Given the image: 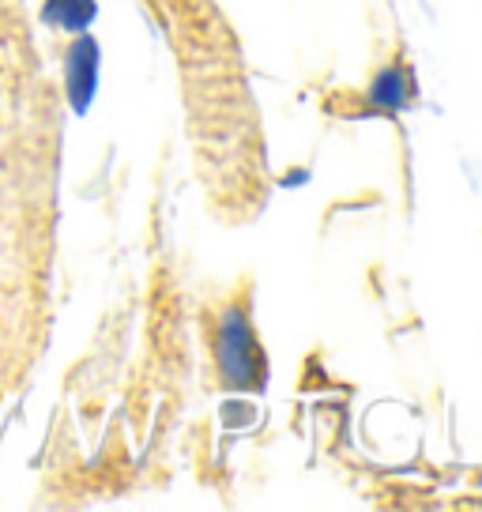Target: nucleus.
Masks as SVG:
<instances>
[{
    "mask_svg": "<svg viewBox=\"0 0 482 512\" xmlns=\"http://www.w3.org/2000/svg\"><path fill=\"white\" fill-rule=\"evenodd\" d=\"M215 362L219 373L230 388L238 392H264L268 384V358L260 347L257 332H253V320L245 309H226L215 328Z\"/></svg>",
    "mask_w": 482,
    "mask_h": 512,
    "instance_id": "f257e3e1",
    "label": "nucleus"
},
{
    "mask_svg": "<svg viewBox=\"0 0 482 512\" xmlns=\"http://www.w3.org/2000/svg\"><path fill=\"white\" fill-rule=\"evenodd\" d=\"M418 95V80L411 64L392 61L373 76L370 91H366V113H381V117H396V113L411 110Z\"/></svg>",
    "mask_w": 482,
    "mask_h": 512,
    "instance_id": "f03ea898",
    "label": "nucleus"
},
{
    "mask_svg": "<svg viewBox=\"0 0 482 512\" xmlns=\"http://www.w3.org/2000/svg\"><path fill=\"white\" fill-rule=\"evenodd\" d=\"M98 64H102V49H98L95 38H87L80 34L72 49H68V76H65V87H68V102H72V110L83 113L91 106V98L98 91Z\"/></svg>",
    "mask_w": 482,
    "mask_h": 512,
    "instance_id": "7ed1b4c3",
    "label": "nucleus"
},
{
    "mask_svg": "<svg viewBox=\"0 0 482 512\" xmlns=\"http://www.w3.org/2000/svg\"><path fill=\"white\" fill-rule=\"evenodd\" d=\"M42 16H46V23H53V27L76 34L98 16V4L95 0H46Z\"/></svg>",
    "mask_w": 482,
    "mask_h": 512,
    "instance_id": "20e7f679",
    "label": "nucleus"
}]
</instances>
